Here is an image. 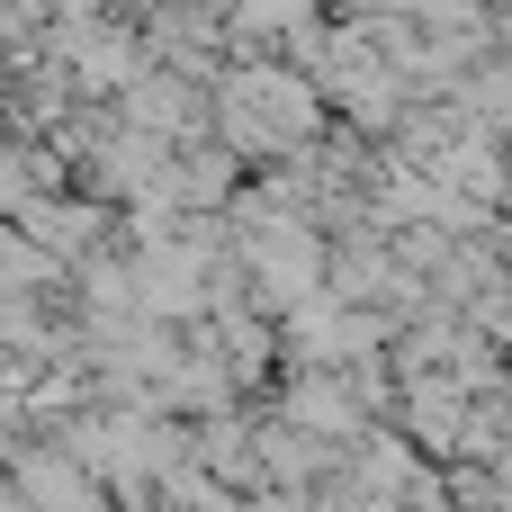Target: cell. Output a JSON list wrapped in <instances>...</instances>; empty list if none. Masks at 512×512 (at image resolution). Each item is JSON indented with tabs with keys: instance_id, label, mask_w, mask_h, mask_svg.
<instances>
[{
	"instance_id": "1",
	"label": "cell",
	"mask_w": 512,
	"mask_h": 512,
	"mask_svg": "<svg viewBox=\"0 0 512 512\" xmlns=\"http://www.w3.org/2000/svg\"><path fill=\"white\" fill-rule=\"evenodd\" d=\"M468 405H477V387H459L450 369H423V378H396V432H405L414 450H432V459H450V441H459Z\"/></svg>"
},
{
	"instance_id": "2",
	"label": "cell",
	"mask_w": 512,
	"mask_h": 512,
	"mask_svg": "<svg viewBox=\"0 0 512 512\" xmlns=\"http://www.w3.org/2000/svg\"><path fill=\"white\" fill-rule=\"evenodd\" d=\"M288 423L315 432V441H351L360 432V396L333 387V378H306V387H288Z\"/></svg>"
}]
</instances>
